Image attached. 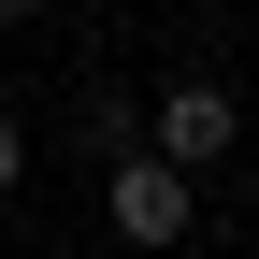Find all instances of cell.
Instances as JSON below:
<instances>
[{
    "label": "cell",
    "mask_w": 259,
    "mask_h": 259,
    "mask_svg": "<svg viewBox=\"0 0 259 259\" xmlns=\"http://www.w3.org/2000/svg\"><path fill=\"white\" fill-rule=\"evenodd\" d=\"M231 144H245V101H231V87H216V72H158V101H144V158H158V173L202 187Z\"/></svg>",
    "instance_id": "1"
},
{
    "label": "cell",
    "mask_w": 259,
    "mask_h": 259,
    "mask_svg": "<svg viewBox=\"0 0 259 259\" xmlns=\"http://www.w3.org/2000/svg\"><path fill=\"white\" fill-rule=\"evenodd\" d=\"M15 187H29V130L0 115V202H15Z\"/></svg>",
    "instance_id": "4"
},
{
    "label": "cell",
    "mask_w": 259,
    "mask_h": 259,
    "mask_svg": "<svg viewBox=\"0 0 259 259\" xmlns=\"http://www.w3.org/2000/svg\"><path fill=\"white\" fill-rule=\"evenodd\" d=\"M101 231H115L130 259H173L187 231H202V187L158 173V158H115V173H101Z\"/></svg>",
    "instance_id": "2"
},
{
    "label": "cell",
    "mask_w": 259,
    "mask_h": 259,
    "mask_svg": "<svg viewBox=\"0 0 259 259\" xmlns=\"http://www.w3.org/2000/svg\"><path fill=\"white\" fill-rule=\"evenodd\" d=\"M0 29H44V0H0Z\"/></svg>",
    "instance_id": "5"
},
{
    "label": "cell",
    "mask_w": 259,
    "mask_h": 259,
    "mask_svg": "<svg viewBox=\"0 0 259 259\" xmlns=\"http://www.w3.org/2000/svg\"><path fill=\"white\" fill-rule=\"evenodd\" d=\"M72 130H87V144H101V173H115V158H144V101H130L115 72L87 87V115H72Z\"/></svg>",
    "instance_id": "3"
}]
</instances>
